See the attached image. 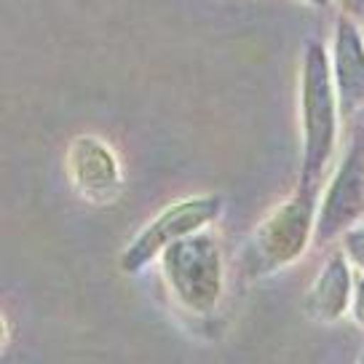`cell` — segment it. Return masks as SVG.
<instances>
[{"mask_svg":"<svg viewBox=\"0 0 364 364\" xmlns=\"http://www.w3.org/2000/svg\"><path fill=\"white\" fill-rule=\"evenodd\" d=\"M300 105H303V164L300 185L321 188L330 164L338 150L341 110L330 75V51L318 41H308L303 51V78H300Z\"/></svg>","mask_w":364,"mask_h":364,"instance_id":"6da1fadb","label":"cell"},{"mask_svg":"<svg viewBox=\"0 0 364 364\" xmlns=\"http://www.w3.org/2000/svg\"><path fill=\"white\" fill-rule=\"evenodd\" d=\"M318 188L297 185L284 204L268 212L241 250V271L247 279H265L297 262L314 244Z\"/></svg>","mask_w":364,"mask_h":364,"instance_id":"7a4b0ae2","label":"cell"},{"mask_svg":"<svg viewBox=\"0 0 364 364\" xmlns=\"http://www.w3.org/2000/svg\"><path fill=\"white\" fill-rule=\"evenodd\" d=\"M161 271L169 284V292L188 314L209 316L225 292V262L220 241L196 230L182 236L159 255Z\"/></svg>","mask_w":364,"mask_h":364,"instance_id":"3957f363","label":"cell"},{"mask_svg":"<svg viewBox=\"0 0 364 364\" xmlns=\"http://www.w3.org/2000/svg\"><path fill=\"white\" fill-rule=\"evenodd\" d=\"M220 212H223L220 196H191V198H180L166 209H161L121 252V271H145L150 262L159 260V255L169 244H174L182 236H191L196 230H206L212 223H217Z\"/></svg>","mask_w":364,"mask_h":364,"instance_id":"277c9868","label":"cell"},{"mask_svg":"<svg viewBox=\"0 0 364 364\" xmlns=\"http://www.w3.org/2000/svg\"><path fill=\"white\" fill-rule=\"evenodd\" d=\"M364 220V129H356L338 169L332 171L324 196H318L314 244L330 247L348 228Z\"/></svg>","mask_w":364,"mask_h":364,"instance_id":"5b68a950","label":"cell"},{"mask_svg":"<svg viewBox=\"0 0 364 364\" xmlns=\"http://www.w3.org/2000/svg\"><path fill=\"white\" fill-rule=\"evenodd\" d=\"M330 75L338 97L341 121L364 110V35L356 19L341 14L332 30Z\"/></svg>","mask_w":364,"mask_h":364,"instance_id":"8992f818","label":"cell"},{"mask_svg":"<svg viewBox=\"0 0 364 364\" xmlns=\"http://www.w3.org/2000/svg\"><path fill=\"white\" fill-rule=\"evenodd\" d=\"M68 174L83 198L110 201L121 191V164L100 136H78L68 153Z\"/></svg>","mask_w":364,"mask_h":364,"instance_id":"52a82bcc","label":"cell"},{"mask_svg":"<svg viewBox=\"0 0 364 364\" xmlns=\"http://www.w3.org/2000/svg\"><path fill=\"white\" fill-rule=\"evenodd\" d=\"M353 292V271L343 250L332 252L327 262L321 265L316 282L311 284L306 295V314L314 321L332 324L348 314Z\"/></svg>","mask_w":364,"mask_h":364,"instance_id":"ba28073f","label":"cell"},{"mask_svg":"<svg viewBox=\"0 0 364 364\" xmlns=\"http://www.w3.org/2000/svg\"><path fill=\"white\" fill-rule=\"evenodd\" d=\"M341 250L353 268L364 271V223L348 228L341 236Z\"/></svg>","mask_w":364,"mask_h":364,"instance_id":"9c48e42d","label":"cell"},{"mask_svg":"<svg viewBox=\"0 0 364 364\" xmlns=\"http://www.w3.org/2000/svg\"><path fill=\"white\" fill-rule=\"evenodd\" d=\"M348 311H351L353 321L364 330V271L362 276L353 279V292H351V306H348Z\"/></svg>","mask_w":364,"mask_h":364,"instance_id":"30bf717a","label":"cell"},{"mask_svg":"<svg viewBox=\"0 0 364 364\" xmlns=\"http://www.w3.org/2000/svg\"><path fill=\"white\" fill-rule=\"evenodd\" d=\"M346 16L351 19H364V0H338Z\"/></svg>","mask_w":364,"mask_h":364,"instance_id":"8fae6325","label":"cell"},{"mask_svg":"<svg viewBox=\"0 0 364 364\" xmlns=\"http://www.w3.org/2000/svg\"><path fill=\"white\" fill-rule=\"evenodd\" d=\"M303 3H308V6H314V9H327L332 0H303Z\"/></svg>","mask_w":364,"mask_h":364,"instance_id":"7c38bea8","label":"cell"},{"mask_svg":"<svg viewBox=\"0 0 364 364\" xmlns=\"http://www.w3.org/2000/svg\"><path fill=\"white\" fill-rule=\"evenodd\" d=\"M362 35H364V33H362Z\"/></svg>","mask_w":364,"mask_h":364,"instance_id":"4fadbf2b","label":"cell"}]
</instances>
